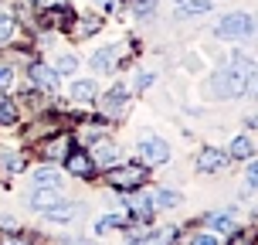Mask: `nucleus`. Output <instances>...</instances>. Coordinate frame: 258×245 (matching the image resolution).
<instances>
[{"mask_svg":"<svg viewBox=\"0 0 258 245\" xmlns=\"http://www.w3.org/2000/svg\"><path fill=\"white\" fill-rule=\"evenodd\" d=\"M255 65L248 62V55H234V62H228L221 72H214L211 78V92L218 99H231V95H241L248 85V75H251Z\"/></svg>","mask_w":258,"mask_h":245,"instance_id":"nucleus-1","label":"nucleus"},{"mask_svg":"<svg viewBox=\"0 0 258 245\" xmlns=\"http://www.w3.org/2000/svg\"><path fill=\"white\" fill-rule=\"evenodd\" d=\"M146 177H150V170L143 167V164H126V167H112L109 174H105V181L112 184V187H119V191H136V187H143L146 184Z\"/></svg>","mask_w":258,"mask_h":245,"instance_id":"nucleus-2","label":"nucleus"},{"mask_svg":"<svg viewBox=\"0 0 258 245\" xmlns=\"http://www.w3.org/2000/svg\"><path fill=\"white\" fill-rule=\"evenodd\" d=\"M214 34L218 38H251L255 34V17L251 14H228V17H221L218 27H214Z\"/></svg>","mask_w":258,"mask_h":245,"instance_id":"nucleus-3","label":"nucleus"},{"mask_svg":"<svg viewBox=\"0 0 258 245\" xmlns=\"http://www.w3.org/2000/svg\"><path fill=\"white\" fill-rule=\"evenodd\" d=\"M31 82H34L41 92H54L58 89V72L48 68V65H41V62H34L31 65Z\"/></svg>","mask_w":258,"mask_h":245,"instance_id":"nucleus-4","label":"nucleus"},{"mask_svg":"<svg viewBox=\"0 0 258 245\" xmlns=\"http://www.w3.org/2000/svg\"><path fill=\"white\" fill-rule=\"evenodd\" d=\"M140 154H143L146 164H163V160L170 157V146L163 140H143L140 143Z\"/></svg>","mask_w":258,"mask_h":245,"instance_id":"nucleus-5","label":"nucleus"},{"mask_svg":"<svg viewBox=\"0 0 258 245\" xmlns=\"http://www.w3.org/2000/svg\"><path fill=\"white\" fill-rule=\"evenodd\" d=\"M68 150H72V140H68V136H61V133H54L51 140L41 146V157H44V160H64V154H68Z\"/></svg>","mask_w":258,"mask_h":245,"instance_id":"nucleus-6","label":"nucleus"},{"mask_svg":"<svg viewBox=\"0 0 258 245\" xmlns=\"http://www.w3.org/2000/svg\"><path fill=\"white\" fill-rule=\"evenodd\" d=\"M64 167L72 170V174H78V177H89L92 174V157L82 154V150H68V154H64Z\"/></svg>","mask_w":258,"mask_h":245,"instance_id":"nucleus-7","label":"nucleus"},{"mask_svg":"<svg viewBox=\"0 0 258 245\" xmlns=\"http://www.w3.org/2000/svg\"><path fill=\"white\" fill-rule=\"evenodd\" d=\"M126 99H129V95H126V85H116L109 95H102V99H99V109H102L105 116H119V106L126 103Z\"/></svg>","mask_w":258,"mask_h":245,"instance_id":"nucleus-8","label":"nucleus"},{"mask_svg":"<svg viewBox=\"0 0 258 245\" xmlns=\"http://www.w3.org/2000/svg\"><path fill=\"white\" fill-rule=\"evenodd\" d=\"M197 167L201 170H224L228 167V157L221 154V150H204V154L197 157Z\"/></svg>","mask_w":258,"mask_h":245,"instance_id":"nucleus-9","label":"nucleus"},{"mask_svg":"<svg viewBox=\"0 0 258 245\" xmlns=\"http://www.w3.org/2000/svg\"><path fill=\"white\" fill-rule=\"evenodd\" d=\"M41 14H44L41 21L48 27H61V24H72V21H75V14L68 11V7H54V11H41Z\"/></svg>","mask_w":258,"mask_h":245,"instance_id":"nucleus-10","label":"nucleus"},{"mask_svg":"<svg viewBox=\"0 0 258 245\" xmlns=\"http://www.w3.org/2000/svg\"><path fill=\"white\" fill-rule=\"evenodd\" d=\"M207 225L214 232H234V215L231 211H214V215H207Z\"/></svg>","mask_w":258,"mask_h":245,"instance_id":"nucleus-11","label":"nucleus"},{"mask_svg":"<svg viewBox=\"0 0 258 245\" xmlns=\"http://www.w3.org/2000/svg\"><path fill=\"white\" fill-rule=\"evenodd\" d=\"M214 7L211 0H183L180 7H177V17H190V14H207Z\"/></svg>","mask_w":258,"mask_h":245,"instance_id":"nucleus-12","label":"nucleus"},{"mask_svg":"<svg viewBox=\"0 0 258 245\" xmlns=\"http://www.w3.org/2000/svg\"><path fill=\"white\" fill-rule=\"evenodd\" d=\"M129 208L136 211V218H140V221L153 218V201H150V198H129Z\"/></svg>","mask_w":258,"mask_h":245,"instance_id":"nucleus-13","label":"nucleus"},{"mask_svg":"<svg viewBox=\"0 0 258 245\" xmlns=\"http://www.w3.org/2000/svg\"><path fill=\"white\" fill-rule=\"evenodd\" d=\"M119 48H102V52H95L92 55V68L95 72H109L112 68V55H116Z\"/></svg>","mask_w":258,"mask_h":245,"instance_id":"nucleus-14","label":"nucleus"},{"mask_svg":"<svg viewBox=\"0 0 258 245\" xmlns=\"http://www.w3.org/2000/svg\"><path fill=\"white\" fill-rule=\"evenodd\" d=\"M251 150H255V146H251L248 136H234V140H231V157H238V160H248Z\"/></svg>","mask_w":258,"mask_h":245,"instance_id":"nucleus-15","label":"nucleus"},{"mask_svg":"<svg viewBox=\"0 0 258 245\" xmlns=\"http://www.w3.org/2000/svg\"><path fill=\"white\" fill-rule=\"evenodd\" d=\"M92 95H95V82H89V78H82V82L72 85V99H78V103H85Z\"/></svg>","mask_w":258,"mask_h":245,"instance_id":"nucleus-16","label":"nucleus"},{"mask_svg":"<svg viewBox=\"0 0 258 245\" xmlns=\"http://www.w3.org/2000/svg\"><path fill=\"white\" fill-rule=\"evenodd\" d=\"M150 201H153L156 208H177V205H180V194H173V191H156Z\"/></svg>","mask_w":258,"mask_h":245,"instance_id":"nucleus-17","label":"nucleus"},{"mask_svg":"<svg viewBox=\"0 0 258 245\" xmlns=\"http://www.w3.org/2000/svg\"><path fill=\"white\" fill-rule=\"evenodd\" d=\"M0 123H4V126L17 123V106H14L11 99H0Z\"/></svg>","mask_w":258,"mask_h":245,"instance_id":"nucleus-18","label":"nucleus"},{"mask_svg":"<svg viewBox=\"0 0 258 245\" xmlns=\"http://www.w3.org/2000/svg\"><path fill=\"white\" fill-rule=\"evenodd\" d=\"M34 184H38V187H61V177L51 174V170H38V174H34Z\"/></svg>","mask_w":258,"mask_h":245,"instance_id":"nucleus-19","label":"nucleus"},{"mask_svg":"<svg viewBox=\"0 0 258 245\" xmlns=\"http://www.w3.org/2000/svg\"><path fill=\"white\" fill-rule=\"evenodd\" d=\"M14 31H17V21L4 14V17H0V44H7V41L14 38Z\"/></svg>","mask_w":258,"mask_h":245,"instance_id":"nucleus-20","label":"nucleus"},{"mask_svg":"<svg viewBox=\"0 0 258 245\" xmlns=\"http://www.w3.org/2000/svg\"><path fill=\"white\" fill-rule=\"evenodd\" d=\"M58 201H61L58 194H34V198H31V205L38 208V211H48V208H54Z\"/></svg>","mask_w":258,"mask_h":245,"instance_id":"nucleus-21","label":"nucleus"},{"mask_svg":"<svg viewBox=\"0 0 258 245\" xmlns=\"http://www.w3.org/2000/svg\"><path fill=\"white\" fill-rule=\"evenodd\" d=\"M44 215H48V218H54V221H68L72 215H75V208H72V205H54V208H48Z\"/></svg>","mask_w":258,"mask_h":245,"instance_id":"nucleus-22","label":"nucleus"},{"mask_svg":"<svg viewBox=\"0 0 258 245\" xmlns=\"http://www.w3.org/2000/svg\"><path fill=\"white\" fill-rule=\"evenodd\" d=\"M95 160H99V164H112V160H116V146H112V143H99V146H95Z\"/></svg>","mask_w":258,"mask_h":245,"instance_id":"nucleus-23","label":"nucleus"},{"mask_svg":"<svg viewBox=\"0 0 258 245\" xmlns=\"http://www.w3.org/2000/svg\"><path fill=\"white\" fill-rule=\"evenodd\" d=\"M122 225H126V221L119 218V215H105L102 221H95V232L102 235V232H109V228H122Z\"/></svg>","mask_w":258,"mask_h":245,"instance_id":"nucleus-24","label":"nucleus"},{"mask_svg":"<svg viewBox=\"0 0 258 245\" xmlns=\"http://www.w3.org/2000/svg\"><path fill=\"white\" fill-rule=\"evenodd\" d=\"M4 170H24V157H14V154H4L0 157Z\"/></svg>","mask_w":258,"mask_h":245,"instance_id":"nucleus-25","label":"nucleus"},{"mask_svg":"<svg viewBox=\"0 0 258 245\" xmlns=\"http://www.w3.org/2000/svg\"><path fill=\"white\" fill-rule=\"evenodd\" d=\"M31 4H34L38 11H54V7H68L64 0H31Z\"/></svg>","mask_w":258,"mask_h":245,"instance_id":"nucleus-26","label":"nucleus"},{"mask_svg":"<svg viewBox=\"0 0 258 245\" xmlns=\"http://www.w3.org/2000/svg\"><path fill=\"white\" fill-rule=\"evenodd\" d=\"M75 68H78V58H72V55H64L58 62V72H75Z\"/></svg>","mask_w":258,"mask_h":245,"instance_id":"nucleus-27","label":"nucleus"},{"mask_svg":"<svg viewBox=\"0 0 258 245\" xmlns=\"http://www.w3.org/2000/svg\"><path fill=\"white\" fill-rule=\"evenodd\" d=\"M231 245H255V232H241V235H234Z\"/></svg>","mask_w":258,"mask_h":245,"instance_id":"nucleus-28","label":"nucleus"},{"mask_svg":"<svg viewBox=\"0 0 258 245\" xmlns=\"http://www.w3.org/2000/svg\"><path fill=\"white\" fill-rule=\"evenodd\" d=\"M245 92L258 95V68H251V75H248V85H245Z\"/></svg>","mask_w":258,"mask_h":245,"instance_id":"nucleus-29","label":"nucleus"},{"mask_svg":"<svg viewBox=\"0 0 258 245\" xmlns=\"http://www.w3.org/2000/svg\"><path fill=\"white\" fill-rule=\"evenodd\" d=\"M190 245H218V238H214V235H197Z\"/></svg>","mask_w":258,"mask_h":245,"instance_id":"nucleus-30","label":"nucleus"},{"mask_svg":"<svg viewBox=\"0 0 258 245\" xmlns=\"http://www.w3.org/2000/svg\"><path fill=\"white\" fill-rule=\"evenodd\" d=\"M11 68H0V89H7V85H11Z\"/></svg>","mask_w":258,"mask_h":245,"instance_id":"nucleus-31","label":"nucleus"},{"mask_svg":"<svg viewBox=\"0 0 258 245\" xmlns=\"http://www.w3.org/2000/svg\"><path fill=\"white\" fill-rule=\"evenodd\" d=\"M248 184H255V187H258V160L248 167Z\"/></svg>","mask_w":258,"mask_h":245,"instance_id":"nucleus-32","label":"nucleus"},{"mask_svg":"<svg viewBox=\"0 0 258 245\" xmlns=\"http://www.w3.org/2000/svg\"><path fill=\"white\" fill-rule=\"evenodd\" d=\"M150 7H153V0H136V14H146Z\"/></svg>","mask_w":258,"mask_h":245,"instance_id":"nucleus-33","label":"nucleus"},{"mask_svg":"<svg viewBox=\"0 0 258 245\" xmlns=\"http://www.w3.org/2000/svg\"><path fill=\"white\" fill-rule=\"evenodd\" d=\"M92 31H95V21H82V31L78 34H92Z\"/></svg>","mask_w":258,"mask_h":245,"instance_id":"nucleus-34","label":"nucleus"},{"mask_svg":"<svg viewBox=\"0 0 258 245\" xmlns=\"http://www.w3.org/2000/svg\"><path fill=\"white\" fill-rule=\"evenodd\" d=\"M112 4H116V0H95V7H102V11H109Z\"/></svg>","mask_w":258,"mask_h":245,"instance_id":"nucleus-35","label":"nucleus"},{"mask_svg":"<svg viewBox=\"0 0 258 245\" xmlns=\"http://www.w3.org/2000/svg\"><path fill=\"white\" fill-rule=\"evenodd\" d=\"M4 245H27V242H21V238H4Z\"/></svg>","mask_w":258,"mask_h":245,"instance_id":"nucleus-36","label":"nucleus"},{"mask_svg":"<svg viewBox=\"0 0 258 245\" xmlns=\"http://www.w3.org/2000/svg\"><path fill=\"white\" fill-rule=\"evenodd\" d=\"M251 126H258V116H251Z\"/></svg>","mask_w":258,"mask_h":245,"instance_id":"nucleus-37","label":"nucleus"},{"mask_svg":"<svg viewBox=\"0 0 258 245\" xmlns=\"http://www.w3.org/2000/svg\"><path fill=\"white\" fill-rule=\"evenodd\" d=\"M177 4H183V0H177Z\"/></svg>","mask_w":258,"mask_h":245,"instance_id":"nucleus-38","label":"nucleus"}]
</instances>
